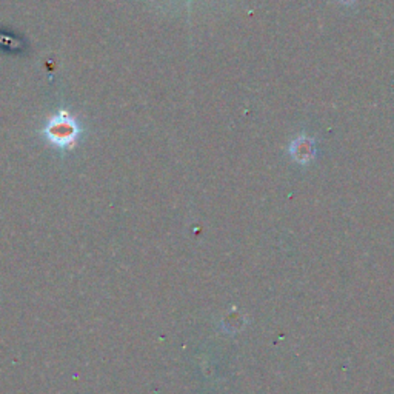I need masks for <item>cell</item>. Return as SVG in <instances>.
I'll list each match as a JSON object with an SVG mask.
<instances>
[{
	"instance_id": "1",
	"label": "cell",
	"mask_w": 394,
	"mask_h": 394,
	"mask_svg": "<svg viewBox=\"0 0 394 394\" xmlns=\"http://www.w3.org/2000/svg\"><path fill=\"white\" fill-rule=\"evenodd\" d=\"M42 132L50 145L66 153L76 148L84 130L68 109H59L56 114L47 119Z\"/></svg>"
}]
</instances>
